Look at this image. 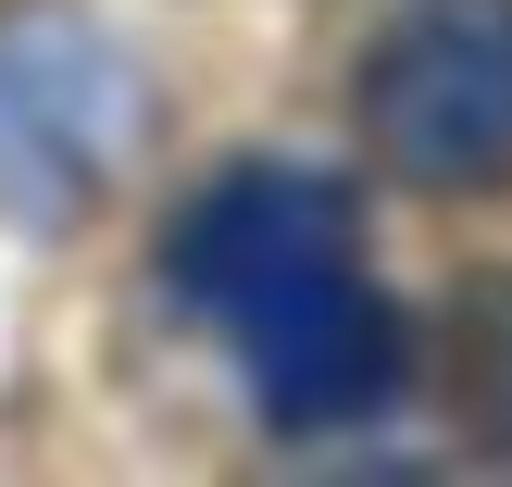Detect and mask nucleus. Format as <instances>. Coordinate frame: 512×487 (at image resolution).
<instances>
[{"label": "nucleus", "mask_w": 512, "mask_h": 487, "mask_svg": "<svg viewBox=\"0 0 512 487\" xmlns=\"http://www.w3.org/2000/svg\"><path fill=\"white\" fill-rule=\"evenodd\" d=\"M350 188L313 163H238L175 213V300L213 313L288 438H338L400 388V313L363 275Z\"/></svg>", "instance_id": "obj_1"}, {"label": "nucleus", "mask_w": 512, "mask_h": 487, "mask_svg": "<svg viewBox=\"0 0 512 487\" xmlns=\"http://www.w3.org/2000/svg\"><path fill=\"white\" fill-rule=\"evenodd\" d=\"M363 138L413 188H512V0H413L363 63Z\"/></svg>", "instance_id": "obj_2"}]
</instances>
